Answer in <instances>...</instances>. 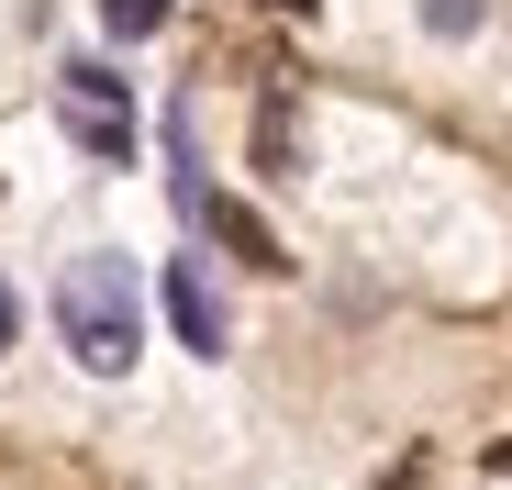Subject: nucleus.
I'll return each mask as SVG.
<instances>
[{"label": "nucleus", "mask_w": 512, "mask_h": 490, "mask_svg": "<svg viewBox=\"0 0 512 490\" xmlns=\"http://www.w3.org/2000/svg\"><path fill=\"white\" fill-rule=\"evenodd\" d=\"M56 323H67L78 368L123 379V368H134V346H145V312H134V268H123V257H67V279H56Z\"/></svg>", "instance_id": "obj_1"}, {"label": "nucleus", "mask_w": 512, "mask_h": 490, "mask_svg": "<svg viewBox=\"0 0 512 490\" xmlns=\"http://www.w3.org/2000/svg\"><path fill=\"white\" fill-rule=\"evenodd\" d=\"M56 112H67V134L90 145L101 168H123V156H134V101H123L112 67H67V78H56Z\"/></svg>", "instance_id": "obj_2"}, {"label": "nucleus", "mask_w": 512, "mask_h": 490, "mask_svg": "<svg viewBox=\"0 0 512 490\" xmlns=\"http://www.w3.org/2000/svg\"><path fill=\"white\" fill-rule=\"evenodd\" d=\"M179 212H190V223H201V234L223 245V257H245V268H290V257H279V234H268V223H256L245 201H223V190H190Z\"/></svg>", "instance_id": "obj_3"}, {"label": "nucleus", "mask_w": 512, "mask_h": 490, "mask_svg": "<svg viewBox=\"0 0 512 490\" xmlns=\"http://www.w3.org/2000/svg\"><path fill=\"white\" fill-rule=\"evenodd\" d=\"M167 323H179V346H201V357H223V301H212V279H201V257H179V268H167Z\"/></svg>", "instance_id": "obj_4"}, {"label": "nucleus", "mask_w": 512, "mask_h": 490, "mask_svg": "<svg viewBox=\"0 0 512 490\" xmlns=\"http://www.w3.org/2000/svg\"><path fill=\"white\" fill-rule=\"evenodd\" d=\"M256 168H268V179L290 168V90H279L268 112H256Z\"/></svg>", "instance_id": "obj_5"}, {"label": "nucleus", "mask_w": 512, "mask_h": 490, "mask_svg": "<svg viewBox=\"0 0 512 490\" xmlns=\"http://www.w3.org/2000/svg\"><path fill=\"white\" fill-rule=\"evenodd\" d=\"M167 12H179V0H101V23H112L123 45H145V34H156Z\"/></svg>", "instance_id": "obj_6"}, {"label": "nucleus", "mask_w": 512, "mask_h": 490, "mask_svg": "<svg viewBox=\"0 0 512 490\" xmlns=\"http://www.w3.org/2000/svg\"><path fill=\"white\" fill-rule=\"evenodd\" d=\"M423 23H435V34H468V23H479V0H423Z\"/></svg>", "instance_id": "obj_7"}, {"label": "nucleus", "mask_w": 512, "mask_h": 490, "mask_svg": "<svg viewBox=\"0 0 512 490\" xmlns=\"http://www.w3.org/2000/svg\"><path fill=\"white\" fill-rule=\"evenodd\" d=\"M12 335H23V301H12V290H0V346H12Z\"/></svg>", "instance_id": "obj_8"}, {"label": "nucleus", "mask_w": 512, "mask_h": 490, "mask_svg": "<svg viewBox=\"0 0 512 490\" xmlns=\"http://www.w3.org/2000/svg\"><path fill=\"white\" fill-rule=\"evenodd\" d=\"M256 12H279V23H312V0H256Z\"/></svg>", "instance_id": "obj_9"}, {"label": "nucleus", "mask_w": 512, "mask_h": 490, "mask_svg": "<svg viewBox=\"0 0 512 490\" xmlns=\"http://www.w3.org/2000/svg\"><path fill=\"white\" fill-rule=\"evenodd\" d=\"M490 468H501V479H512V435H501V446H490Z\"/></svg>", "instance_id": "obj_10"}]
</instances>
